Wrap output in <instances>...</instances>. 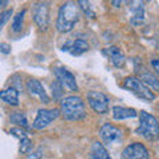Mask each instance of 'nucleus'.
Listing matches in <instances>:
<instances>
[{"mask_svg": "<svg viewBox=\"0 0 159 159\" xmlns=\"http://www.w3.org/2000/svg\"><path fill=\"white\" fill-rule=\"evenodd\" d=\"M80 20V8L74 2H66L60 6L56 19V29L60 33H68Z\"/></svg>", "mask_w": 159, "mask_h": 159, "instance_id": "obj_1", "label": "nucleus"}, {"mask_svg": "<svg viewBox=\"0 0 159 159\" xmlns=\"http://www.w3.org/2000/svg\"><path fill=\"white\" fill-rule=\"evenodd\" d=\"M60 113L62 114L64 119L66 121H82L86 117L85 103L80 96H68L61 98V105H60Z\"/></svg>", "mask_w": 159, "mask_h": 159, "instance_id": "obj_2", "label": "nucleus"}, {"mask_svg": "<svg viewBox=\"0 0 159 159\" xmlns=\"http://www.w3.org/2000/svg\"><path fill=\"white\" fill-rule=\"evenodd\" d=\"M135 133L147 141H155L159 138V122L152 114L145 110L139 111V126Z\"/></svg>", "mask_w": 159, "mask_h": 159, "instance_id": "obj_3", "label": "nucleus"}, {"mask_svg": "<svg viewBox=\"0 0 159 159\" xmlns=\"http://www.w3.org/2000/svg\"><path fill=\"white\" fill-rule=\"evenodd\" d=\"M123 88L134 93L138 98L145 99L147 102H151L155 99V93L143 85L138 77H126L123 80Z\"/></svg>", "mask_w": 159, "mask_h": 159, "instance_id": "obj_4", "label": "nucleus"}, {"mask_svg": "<svg viewBox=\"0 0 159 159\" xmlns=\"http://www.w3.org/2000/svg\"><path fill=\"white\" fill-rule=\"evenodd\" d=\"M86 101L89 103L90 109L97 113V114H106L109 111V103L110 99L102 92H97V90H90L86 93Z\"/></svg>", "mask_w": 159, "mask_h": 159, "instance_id": "obj_5", "label": "nucleus"}, {"mask_svg": "<svg viewBox=\"0 0 159 159\" xmlns=\"http://www.w3.org/2000/svg\"><path fill=\"white\" fill-rule=\"evenodd\" d=\"M60 110L58 109H39L37 114L32 122V127L34 130H44L47 129L53 121L60 117Z\"/></svg>", "mask_w": 159, "mask_h": 159, "instance_id": "obj_6", "label": "nucleus"}, {"mask_svg": "<svg viewBox=\"0 0 159 159\" xmlns=\"http://www.w3.org/2000/svg\"><path fill=\"white\" fill-rule=\"evenodd\" d=\"M32 16L36 25L41 31H47L49 27V3L39 2L32 6Z\"/></svg>", "mask_w": 159, "mask_h": 159, "instance_id": "obj_7", "label": "nucleus"}, {"mask_svg": "<svg viewBox=\"0 0 159 159\" xmlns=\"http://www.w3.org/2000/svg\"><path fill=\"white\" fill-rule=\"evenodd\" d=\"M122 159H148L150 152L147 147L141 142H133L127 145L122 151Z\"/></svg>", "mask_w": 159, "mask_h": 159, "instance_id": "obj_8", "label": "nucleus"}, {"mask_svg": "<svg viewBox=\"0 0 159 159\" xmlns=\"http://www.w3.org/2000/svg\"><path fill=\"white\" fill-rule=\"evenodd\" d=\"M99 138L105 145H113L116 142H119L122 138V131L121 129H118L117 126L111 125V123H103L99 127Z\"/></svg>", "mask_w": 159, "mask_h": 159, "instance_id": "obj_9", "label": "nucleus"}, {"mask_svg": "<svg viewBox=\"0 0 159 159\" xmlns=\"http://www.w3.org/2000/svg\"><path fill=\"white\" fill-rule=\"evenodd\" d=\"M54 76H56L57 81H60L61 85L68 88L69 90H72V92L78 90V84L76 81V77L66 68H54Z\"/></svg>", "mask_w": 159, "mask_h": 159, "instance_id": "obj_10", "label": "nucleus"}, {"mask_svg": "<svg viewBox=\"0 0 159 159\" xmlns=\"http://www.w3.org/2000/svg\"><path fill=\"white\" fill-rule=\"evenodd\" d=\"M25 88H27L28 93L31 94V96H33V97H37L41 103H45L47 105V103L51 102V98H49V96L47 94L45 88H44V85L39 81V80L29 78L27 81V84H25Z\"/></svg>", "mask_w": 159, "mask_h": 159, "instance_id": "obj_11", "label": "nucleus"}, {"mask_svg": "<svg viewBox=\"0 0 159 159\" xmlns=\"http://www.w3.org/2000/svg\"><path fill=\"white\" fill-rule=\"evenodd\" d=\"M102 53L105 54V56H106L109 60H110V62L113 64L114 68L121 69V68L125 66V64H126V57H125L123 52H122L118 47H116V45L109 47V48H106V49H103Z\"/></svg>", "mask_w": 159, "mask_h": 159, "instance_id": "obj_12", "label": "nucleus"}, {"mask_svg": "<svg viewBox=\"0 0 159 159\" xmlns=\"http://www.w3.org/2000/svg\"><path fill=\"white\" fill-rule=\"evenodd\" d=\"M62 51L70 53L72 56H81V54L89 51V43L86 40L76 39V40H72V41H68L66 44H64Z\"/></svg>", "mask_w": 159, "mask_h": 159, "instance_id": "obj_13", "label": "nucleus"}, {"mask_svg": "<svg viewBox=\"0 0 159 159\" xmlns=\"http://www.w3.org/2000/svg\"><path fill=\"white\" fill-rule=\"evenodd\" d=\"M133 6L130 7L131 11V17H130V23L133 25H139L143 23L145 20V4L143 2H130Z\"/></svg>", "mask_w": 159, "mask_h": 159, "instance_id": "obj_14", "label": "nucleus"}, {"mask_svg": "<svg viewBox=\"0 0 159 159\" xmlns=\"http://www.w3.org/2000/svg\"><path fill=\"white\" fill-rule=\"evenodd\" d=\"M0 99H2L3 102L8 103V105H11V106H19L20 105L19 90H16V89L12 88V86L3 89V90H0Z\"/></svg>", "mask_w": 159, "mask_h": 159, "instance_id": "obj_15", "label": "nucleus"}, {"mask_svg": "<svg viewBox=\"0 0 159 159\" xmlns=\"http://www.w3.org/2000/svg\"><path fill=\"white\" fill-rule=\"evenodd\" d=\"M113 118L116 121H123L129 118H135L138 116V111L133 107H125V106H114L111 109Z\"/></svg>", "mask_w": 159, "mask_h": 159, "instance_id": "obj_16", "label": "nucleus"}, {"mask_svg": "<svg viewBox=\"0 0 159 159\" xmlns=\"http://www.w3.org/2000/svg\"><path fill=\"white\" fill-rule=\"evenodd\" d=\"M139 80L141 82L145 85L146 88H148L151 92H159V78L151 72H142L139 73Z\"/></svg>", "mask_w": 159, "mask_h": 159, "instance_id": "obj_17", "label": "nucleus"}, {"mask_svg": "<svg viewBox=\"0 0 159 159\" xmlns=\"http://www.w3.org/2000/svg\"><path fill=\"white\" fill-rule=\"evenodd\" d=\"M90 158H93V159H111V157L109 155V151L106 150V147L103 146V143L97 142V141L92 143Z\"/></svg>", "mask_w": 159, "mask_h": 159, "instance_id": "obj_18", "label": "nucleus"}, {"mask_svg": "<svg viewBox=\"0 0 159 159\" xmlns=\"http://www.w3.org/2000/svg\"><path fill=\"white\" fill-rule=\"evenodd\" d=\"M9 121H11L13 125H16V127L27 129V127L29 126L25 114L21 113V111H13L11 116H9Z\"/></svg>", "mask_w": 159, "mask_h": 159, "instance_id": "obj_19", "label": "nucleus"}, {"mask_svg": "<svg viewBox=\"0 0 159 159\" xmlns=\"http://www.w3.org/2000/svg\"><path fill=\"white\" fill-rule=\"evenodd\" d=\"M25 13H27V9H21V11H19L13 16V19H12V25H11L12 32H15V33L21 32L23 25H24V17H25Z\"/></svg>", "mask_w": 159, "mask_h": 159, "instance_id": "obj_20", "label": "nucleus"}, {"mask_svg": "<svg viewBox=\"0 0 159 159\" xmlns=\"http://www.w3.org/2000/svg\"><path fill=\"white\" fill-rule=\"evenodd\" d=\"M77 4H78V8H81L82 12L85 13V16H88L89 19H96L97 17L96 12H94V9L92 8L89 2H86V0H80V2H77Z\"/></svg>", "mask_w": 159, "mask_h": 159, "instance_id": "obj_21", "label": "nucleus"}, {"mask_svg": "<svg viewBox=\"0 0 159 159\" xmlns=\"http://www.w3.org/2000/svg\"><path fill=\"white\" fill-rule=\"evenodd\" d=\"M52 96L54 99H60L61 101V97H62V94H64V86L61 85V82L57 81V80H54V81L52 82Z\"/></svg>", "mask_w": 159, "mask_h": 159, "instance_id": "obj_22", "label": "nucleus"}, {"mask_svg": "<svg viewBox=\"0 0 159 159\" xmlns=\"http://www.w3.org/2000/svg\"><path fill=\"white\" fill-rule=\"evenodd\" d=\"M32 150V141L29 139V137H24L23 139H20V147H19V152L20 154H28Z\"/></svg>", "mask_w": 159, "mask_h": 159, "instance_id": "obj_23", "label": "nucleus"}, {"mask_svg": "<svg viewBox=\"0 0 159 159\" xmlns=\"http://www.w3.org/2000/svg\"><path fill=\"white\" fill-rule=\"evenodd\" d=\"M12 15H13V9L12 8H9V9H7V11H4V12L0 13V31H2V28L7 24L8 20L11 19Z\"/></svg>", "mask_w": 159, "mask_h": 159, "instance_id": "obj_24", "label": "nucleus"}, {"mask_svg": "<svg viewBox=\"0 0 159 159\" xmlns=\"http://www.w3.org/2000/svg\"><path fill=\"white\" fill-rule=\"evenodd\" d=\"M41 155H43V150L41 148H36L34 151H31L28 154V157H27V159H41Z\"/></svg>", "mask_w": 159, "mask_h": 159, "instance_id": "obj_25", "label": "nucleus"}, {"mask_svg": "<svg viewBox=\"0 0 159 159\" xmlns=\"http://www.w3.org/2000/svg\"><path fill=\"white\" fill-rule=\"evenodd\" d=\"M0 52L4 53V54H8L9 52H11V47L6 43H0Z\"/></svg>", "mask_w": 159, "mask_h": 159, "instance_id": "obj_26", "label": "nucleus"}, {"mask_svg": "<svg viewBox=\"0 0 159 159\" xmlns=\"http://www.w3.org/2000/svg\"><path fill=\"white\" fill-rule=\"evenodd\" d=\"M151 66L154 68V70H155V73L158 74V78H159V58H154L151 60Z\"/></svg>", "mask_w": 159, "mask_h": 159, "instance_id": "obj_27", "label": "nucleus"}, {"mask_svg": "<svg viewBox=\"0 0 159 159\" xmlns=\"http://www.w3.org/2000/svg\"><path fill=\"white\" fill-rule=\"evenodd\" d=\"M122 2H111V4H113V6L114 7H119V4H121Z\"/></svg>", "mask_w": 159, "mask_h": 159, "instance_id": "obj_28", "label": "nucleus"}, {"mask_svg": "<svg viewBox=\"0 0 159 159\" xmlns=\"http://www.w3.org/2000/svg\"><path fill=\"white\" fill-rule=\"evenodd\" d=\"M90 159H93V158H90Z\"/></svg>", "mask_w": 159, "mask_h": 159, "instance_id": "obj_29", "label": "nucleus"}]
</instances>
